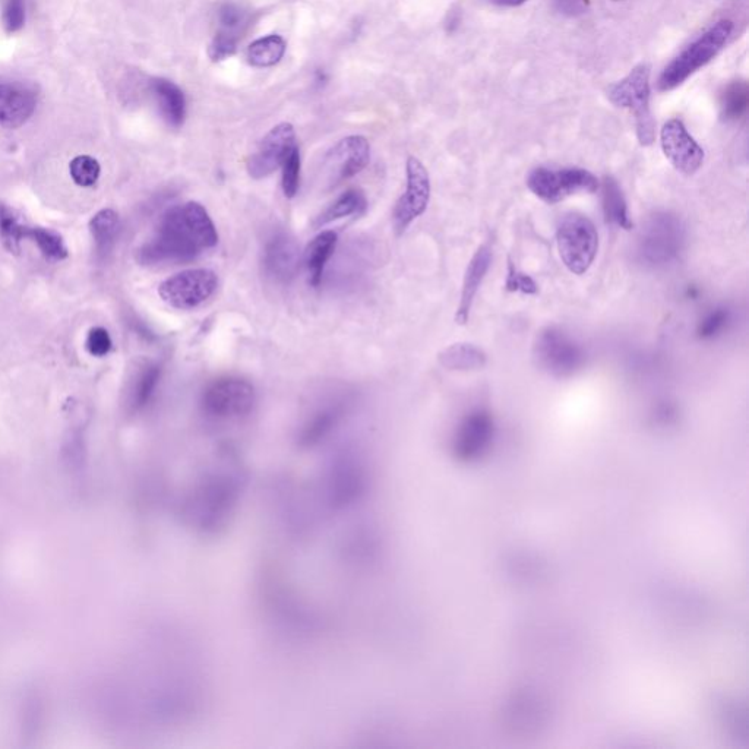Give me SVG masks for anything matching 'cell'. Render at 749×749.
Masks as SVG:
<instances>
[{
    "label": "cell",
    "mask_w": 749,
    "mask_h": 749,
    "mask_svg": "<svg viewBox=\"0 0 749 749\" xmlns=\"http://www.w3.org/2000/svg\"><path fill=\"white\" fill-rule=\"evenodd\" d=\"M533 356L537 366L555 378H568L586 365V350L559 327H546L537 334Z\"/></svg>",
    "instance_id": "7"
},
{
    "label": "cell",
    "mask_w": 749,
    "mask_h": 749,
    "mask_svg": "<svg viewBox=\"0 0 749 749\" xmlns=\"http://www.w3.org/2000/svg\"><path fill=\"white\" fill-rule=\"evenodd\" d=\"M496 6H505V8H517V6L524 5L527 0H489Z\"/></svg>",
    "instance_id": "41"
},
{
    "label": "cell",
    "mask_w": 749,
    "mask_h": 749,
    "mask_svg": "<svg viewBox=\"0 0 749 749\" xmlns=\"http://www.w3.org/2000/svg\"><path fill=\"white\" fill-rule=\"evenodd\" d=\"M406 191L398 199L393 211V226L397 236L404 235L429 205L431 199V179L428 170L417 160L409 157L406 164Z\"/></svg>",
    "instance_id": "13"
},
{
    "label": "cell",
    "mask_w": 749,
    "mask_h": 749,
    "mask_svg": "<svg viewBox=\"0 0 749 749\" xmlns=\"http://www.w3.org/2000/svg\"><path fill=\"white\" fill-rule=\"evenodd\" d=\"M493 419L486 410H473L464 417L454 438L455 454L464 460H472L489 447L493 438Z\"/></svg>",
    "instance_id": "17"
},
{
    "label": "cell",
    "mask_w": 749,
    "mask_h": 749,
    "mask_svg": "<svg viewBox=\"0 0 749 749\" xmlns=\"http://www.w3.org/2000/svg\"><path fill=\"white\" fill-rule=\"evenodd\" d=\"M2 22L6 33H18L25 24L24 0H5L3 2Z\"/></svg>",
    "instance_id": "37"
},
{
    "label": "cell",
    "mask_w": 749,
    "mask_h": 749,
    "mask_svg": "<svg viewBox=\"0 0 749 749\" xmlns=\"http://www.w3.org/2000/svg\"><path fill=\"white\" fill-rule=\"evenodd\" d=\"M257 403L254 385L237 376L211 382L201 398L202 412L214 420H233L248 416Z\"/></svg>",
    "instance_id": "10"
},
{
    "label": "cell",
    "mask_w": 749,
    "mask_h": 749,
    "mask_svg": "<svg viewBox=\"0 0 749 749\" xmlns=\"http://www.w3.org/2000/svg\"><path fill=\"white\" fill-rule=\"evenodd\" d=\"M91 235L96 240L97 249L107 252L115 242L119 230V216L113 210H101L90 223Z\"/></svg>",
    "instance_id": "30"
},
{
    "label": "cell",
    "mask_w": 749,
    "mask_h": 749,
    "mask_svg": "<svg viewBox=\"0 0 749 749\" xmlns=\"http://www.w3.org/2000/svg\"><path fill=\"white\" fill-rule=\"evenodd\" d=\"M218 289V277L208 268H194L175 274L158 287L161 299L180 311H191L204 305Z\"/></svg>",
    "instance_id": "11"
},
{
    "label": "cell",
    "mask_w": 749,
    "mask_h": 749,
    "mask_svg": "<svg viewBox=\"0 0 749 749\" xmlns=\"http://www.w3.org/2000/svg\"><path fill=\"white\" fill-rule=\"evenodd\" d=\"M371 160L368 139L352 135L334 145L322 161L321 183L324 189H333L346 180L355 178Z\"/></svg>",
    "instance_id": "12"
},
{
    "label": "cell",
    "mask_w": 749,
    "mask_h": 749,
    "mask_svg": "<svg viewBox=\"0 0 749 749\" xmlns=\"http://www.w3.org/2000/svg\"><path fill=\"white\" fill-rule=\"evenodd\" d=\"M553 8L565 17H580L589 9V0H553Z\"/></svg>",
    "instance_id": "40"
},
{
    "label": "cell",
    "mask_w": 749,
    "mask_h": 749,
    "mask_svg": "<svg viewBox=\"0 0 749 749\" xmlns=\"http://www.w3.org/2000/svg\"><path fill=\"white\" fill-rule=\"evenodd\" d=\"M25 239L33 240L41 254L50 261H62V259L68 258V248H66L62 236L53 232V230L28 226Z\"/></svg>",
    "instance_id": "29"
},
{
    "label": "cell",
    "mask_w": 749,
    "mask_h": 749,
    "mask_svg": "<svg viewBox=\"0 0 749 749\" xmlns=\"http://www.w3.org/2000/svg\"><path fill=\"white\" fill-rule=\"evenodd\" d=\"M368 488V472L362 458L355 453L337 455L322 482L325 501L333 510L352 507L362 499Z\"/></svg>",
    "instance_id": "8"
},
{
    "label": "cell",
    "mask_w": 749,
    "mask_h": 749,
    "mask_svg": "<svg viewBox=\"0 0 749 749\" xmlns=\"http://www.w3.org/2000/svg\"><path fill=\"white\" fill-rule=\"evenodd\" d=\"M556 242L559 257L572 274L583 276L590 270L599 251V233L589 217L567 214L559 223Z\"/></svg>",
    "instance_id": "6"
},
{
    "label": "cell",
    "mask_w": 749,
    "mask_h": 749,
    "mask_svg": "<svg viewBox=\"0 0 749 749\" xmlns=\"http://www.w3.org/2000/svg\"><path fill=\"white\" fill-rule=\"evenodd\" d=\"M71 178L82 188H90L100 178L101 167L96 158L90 156H78L69 164Z\"/></svg>",
    "instance_id": "32"
},
{
    "label": "cell",
    "mask_w": 749,
    "mask_h": 749,
    "mask_svg": "<svg viewBox=\"0 0 749 749\" xmlns=\"http://www.w3.org/2000/svg\"><path fill=\"white\" fill-rule=\"evenodd\" d=\"M685 242L684 221L671 211H657L641 226L635 243V258L646 268H665L679 258Z\"/></svg>",
    "instance_id": "3"
},
{
    "label": "cell",
    "mask_w": 749,
    "mask_h": 749,
    "mask_svg": "<svg viewBox=\"0 0 749 749\" xmlns=\"http://www.w3.org/2000/svg\"><path fill=\"white\" fill-rule=\"evenodd\" d=\"M150 90L156 97L158 109L167 125L180 128L186 118V99L183 91L175 82L164 78H154Z\"/></svg>",
    "instance_id": "21"
},
{
    "label": "cell",
    "mask_w": 749,
    "mask_h": 749,
    "mask_svg": "<svg viewBox=\"0 0 749 749\" xmlns=\"http://www.w3.org/2000/svg\"><path fill=\"white\" fill-rule=\"evenodd\" d=\"M296 147V132L290 123H280L259 142L255 153L249 157L248 173L252 179H265L283 166L290 151Z\"/></svg>",
    "instance_id": "14"
},
{
    "label": "cell",
    "mask_w": 749,
    "mask_h": 749,
    "mask_svg": "<svg viewBox=\"0 0 749 749\" xmlns=\"http://www.w3.org/2000/svg\"><path fill=\"white\" fill-rule=\"evenodd\" d=\"M599 189H602L603 216H605L606 223L627 230V232L634 229V223H632L630 211H628L627 199H625L618 180L612 178V176H605Z\"/></svg>",
    "instance_id": "23"
},
{
    "label": "cell",
    "mask_w": 749,
    "mask_h": 749,
    "mask_svg": "<svg viewBox=\"0 0 749 749\" xmlns=\"http://www.w3.org/2000/svg\"><path fill=\"white\" fill-rule=\"evenodd\" d=\"M217 243L216 224L208 211L199 202H185L161 217L153 237L139 249L138 261L144 265L194 261Z\"/></svg>",
    "instance_id": "1"
},
{
    "label": "cell",
    "mask_w": 749,
    "mask_h": 749,
    "mask_svg": "<svg viewBox=\"0 0 749 749\" xmlns=\"http://www.w3.org/2000/svg\"><path fill=\"white\" fill-rule=\"evenodd\" d=\"M660 142L666 158L682 175H695L703 166L704 150L691 137L682 120H668L660 132Z\"/></svg>",
    "instance_id": "15"
},
{
    "label": "cell",
    "mask_w": 749,
    "mask_h": 749,
    "mask_svg": "<svg viewBox=\"0 0 749 749\" xmlns=\"http://www.w3.org/2000/svg\"><path fill=\"white\" fill-rule=\"evenodd\" d=\"M730 319H732V312L725 306L713 309L698 324L697 337L700 340H713L728 328Z\"/></svg>",
    "instance_id": "33"
},
{
    "label": "cell",
    "mask_w": 749,
    "mask_h": 749,
    "mask_svg": "<svg viewBox=\"0 0 749 749\" xmlns=\"http://www.w3.org/2000/svg\"><path fill=\"white\" fill-rule=\"evenodd\" d=\"M161 378V368L158 365H148L142 369L135 382L134 391H132V406L135 409H142L150 403L151 397L156 391L158 382Z\"/></svg>",
    "instance_id": "31"
},
{
    "label": "cell",
    "mask_w": 749,
    "mask_h": 749,
    "mask_svg": "<svg viewBox=\"0 0 749 749\" xmlns=\"http://www.w3.org/2000/svg\"><path fill=\"white\" fill-rule=\"evenodd\" d=\"M300 169H302V160H300V151L296 145L283 163L281 186H283L284 197L292 199L299 192Z\"/></svg>",
    "instance_id": "35"
},
{
    "label": "cell",
    "mask_w": 749,
    "mask_h": 749,
    "mask_svg": "<svg viewBox=\"0 0 749 749\" xmlns=\"http://www.w3.org/2000/svg\"><path fill=\"white\" fill-rule=\"evenodd\" d=\"M245 482V474L235 464H223L202 474L185 504L189 524L204 533H216L226 526L239 505Z\"/></svg>",
    "instance_id": "2"
},
{
    "label": "cell",
    "mask_w": 749,
    "mask_h": 749,
    "mask_svg": "<svg viewBox=\"0 0 749 749\" xmlns=\"http://www.w3.org/2000/svg\"><path fill=\"white\" fill-rule=\"evenodd\" d=\"M733 31V22L730 20H720L716 24L707 28L698 39L692 41L687 49L682 50L675 59L663 69L660 74L657 87L660 91L675 90L679 85L684 84L691 75H694L698 69L706 66L711 62L728 43L730 34Z\"/></svg>",
    "instance_id": "4"
},
{
    "label": "cell",
    "mask_w": 749,
    "mask_h": 749,
    "mask_svg": "<svg viewBox=\"0 0 749 749\" xmlns=\"http://www.w3.org/2000/svg\"><path fill=\"white\" fill-rule=\"evenodd\" d=\"M347 413L346 401H333V403L324 404L302 426L299 434V444L302 447H314L319 442L324 441L331 432L340 425L344 414Z\"/></svg>",
    "instance_id": "20"
},
{
    "label": "cell",
    "mask_w": 749,
    "mask_h": 749,
    "mask_svg": "<svg viewBox=\"0 0 749 749\" xmlns=\"http://www.w3.org/2000/svg\"><path fill=\"white\" fill-rule=\"evenodd\" d=\"M609 100L621 109L630 110L635 118L637 138L643 147L656 139V123L650 110V65L640 63L621 81L608 88Z\"/></svg>",
    "instance_id": "5"
},
{
    "label": "cell",
    "mask_w": 749,
    "mask_h": 749,
    "mask_svg": "<svg viewBox=\"0 0 749 749\" xmlns=\"http://www.w3.org/2000/svg\"><path fill=\"white\" fill-rule=\"evenodd\" d=\"M237 37L229 36V34L217 33L213 41H211L210 49H208V55H210L213 62H221V60L230 58L235 55L237 50Z\"/></svg>",
    "instance_id": "38"
},
{
    "label": "cell",
    "mask_w": 749,
    "mask_h": 749,
    "mask_svg": "<svg viewBox=\"0 0 749 749\" xmlns=\"http://www.w3.org/2000/svg\"><path fill=\"white\" fill-rule=\"evenodd\" d=\"M749 106V88L745 81H735L723 90L720 96V109L723 119L744 118Z\"/></svg>",
    "instance_id": "27"
},
{
    "label": "cell",
    "mask_w": 749,
    "mask_h": 749,
    "mask_svg": "<svg viewBox=\"0 0 749 749\" xmlns=\"http://www.w3.org/2000/svg\"><path fill=\"white\" fill-rule=\"evenodd\" d=\"M27 230V224L22 223L11 207L0 204V237L6 249L15 254L20 252L21 242L27 237Z\"/></svg>",
    "instance_id": "28"
},
{
    "label": "cell",
    "mask_w": 749,
    "mask_h": 749,
    "mask_svg": "<svg viewBox=\"0 0 749 749\" xmlns=\"http://www.w3.org/2000/svg\"><path fill=\"white\" fill-rule=\"evenodd\" d=\"M442 368L448 371H477L488 362V356L479 347L470 343H457L442 350L438 355Z\"/></svg>",
    "instance_id": "24"
},
{
    "label": "cell",
    "mask_w": 749,
    "mask_h": 749,
    "mask_svg": "<svg viewBox=\"0 0 749 749\" xmlns=\"http://www.w3.org/2000/svg\"><path fill=\"white\" fill-rule=\"evenodd\" d=\"M85 346H87L88 353L91 356L103 357L109 355L110 350H112L113 341L106 328L96 327L88 333Z\"/></svg>",
    "instance_id": "39"
},
{
    "label": "cell",
    "mask_w": 749,
    "mask_h": 749,
    "mask_svg": "<svg viewBox=\"0 0 749 749\" xmlns=\"http://www.w3.org/2000/svg\"><path fill=\"white\" fill-rule=\"evenodd\" d=\"M36 94L20 85L0 82V125L17 129L36 112Z\"/></svg>",
    "instance_id": "19"
},
{
    "label": "cell",
    "mask_w": 749,
    "mask_h": 749,
    "mask_svg": "<svg viewBox=\"0 0 749 749\" xmlns=\"http://www.w3.org/2000/svg\"><path fill=\"white\" fill-rule=\"evenodd\" d=\"M613 2H622V0H613Z\"/></svg>",
    "instance_id": "42"
},
{
    "label": "cell",
    "mask_w": 749,
    "mask_h": 749,
    "mask_svg": "<svg viewBox=\"0 0 749 749\" xmlns=\"http://www.w3.org/2000/svg\"><path fill=\"white\" fill-rule=\"evenodd\" d=\"M246 21H248V15L236 3L226 2L218 9V22H220L218 33L229 34L239 39L240 30Z\"/></svg>",
    "instance_id": "34"
},
{
    "label": "cell",
    "mask_w": 749,
    "mask_h": 749,
    "mask_svg": "<svg viewBox=\"0 0 749 749\" xmlns=\"http://www.w3.org/2000/svg\"><path fill=\"white\" fill-rule=\"evenodd\" d=\"M492 264V248L485 243L477 249L473 255L472 261L467 265L466 274H464L463 287H461L460 303H458L455 322L460 325H466L470 319L474 299L479 293L480 286L488 274Z\"/></svg>",
    "instance_id": "18"
},
{
    "label": "cell",
    "mask_w": 749,
    "mask_h": 749,
    "mask_svg": "<svg viewBox=\"0 0 749 749\" xmlns=\"http://www.w3.org/2000/svg\"><path fill=\"white\" fill-rule=\"evenodd\" d=\"M338 242L337 233L334 230H325L311 240L305 251V265L308 271L309 284L319 287L324 278L325 268L328 261L334 255Z\"/></svg>",
    "instance_id": "22"
},
{
    "label": "cell",
    "mask_w": 749,
    "mask_h": 749,
    "mask_svg": "<svg viewBox=\"0 0 749 749\" xmlns=\"http://www.w3.org/2000/svg\"><path fill=\"white\" fill-rule=\"evenodd\" d=\"M286 41L277 34L262 37L249 46L248 59L252 66L268 68L277 65L286 53Z\"/></svg>",
    "instance_id": "26"
},
{
    "label": "cell",
    "mask_w": 749,
    "mask_h": 749,
    "mask_svg": "<svg viewBox=\"0 0 749 749\" xmlns=\"http://www.w3.org/2000/svg\"><path fill=\"white\" fill-rule=\"evenodd\" d=\"M505 289L511 293H523V295H536L539 292L536 281L529 274L518 270L513 262H508L507 280H505Z\"/></svg>",
    "instance_id": "36"
},
{
    "label": "cell",
    "mask_w": 749,
    "mask_h": 749,
    "mask_svg": "<svg viewBox=\"0 0 749 749\" xmlns=\"http://www.w3.org/2000/svg\"><path fill=\"white\" fill-rule=\"evenodd\" d=\"M262 265L265 276L274 283H292L300 267V249L295 237L284 230H277L268 237L262 252Z\"/></svg>",
    "instance_id": "16"
},
{
    "label": "cell",
    "mask_w": 749,
    "mask_h": 749,
    "mask_svg": "<svg viewBox=\"0 0 749 749\" xmlns=\"http://www.w3.org/2000/svg\"><path fill=\"white\" fill-rule=\"evenodd\" d=\"M366 207H368V199H366L365 192L360 191V189H349V191L337 197L336 201L331 202L315 218L314 227L319 229V227L327 226V224L334 223L341 218L359 216V214L365 213Z\"/></svg>",
    "instance_id": "25"
},
{
    "label": "cell",
    "mask_w": 749,
    "mask_h": 749,
    "mask_svg": "<svg viewBox=\"0 0 749 749\" xmlns=\"http://www.w3.org/2000/svg\"><path fill=\"white\" fill-rule=\"evenodd\" d=\"M527 186L546 204H558L578 192L594 194L599 191L600 182L581 167H536L527 178Z\"/></svg>",
    "instance_id": "9"
}]
</instances>
